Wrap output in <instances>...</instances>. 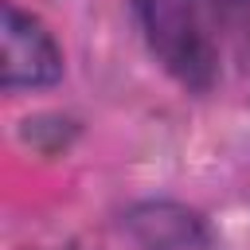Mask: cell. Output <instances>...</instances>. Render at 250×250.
Returning <instances> with one entry per match:
<instances>
[{"mask_svg": "<svg viewBox=\"0 0 250 250\" xmlns=\"http://www.w3.org/2000/svg\"><path fill=\"white\" fill-rule=\"evenodd\" d=\"M129 4L156 62L188 90H207L215 78L207 0H129Z\"/></svg>", "mask_w": 250, "mask_h": 250, "instance_id": "6da1fadb", "label": "cell"}, {"mask_svg": "<svg viewBox=\"0 0 250 250\" xmlns=\"http://www.w3.org/2000/svg\"><path fill=\"white\" fill-rule=\"evenodd\" d=\"M62 51L55 35L20 4L0 8V82L4 90H39L59 82Z\"/></svg>", "mask_w": 250, "mask_h": 250, "instance_id": "7a4b0ae2", "label": "cell"}, {"mask_svg": "<svg viewBox=\"0 0 250 250\" xmlns=\"http://www.w3.org/2000/svg\"><path fill=\"white\" fill-rule=\"evenodd\" d=\"M125 230L141 250H203L207 246L203 219L172 199L137 203L125 215Z\"/></svg>", "mask_w": 250, "mask_h": 250, "instance_id": "3957f363", "label": "cell"}]
</instances>
